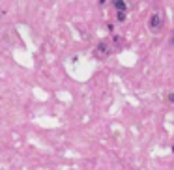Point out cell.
<instances>
[{
  "label": "cell",
  "instance_id": "1",
  "mask_svg": "<svg viewBox=\"0 0 174 170\" xmlns=\"http://www.w3.org/2000/svg\"><path fill=\"white\" fill-rule=\"evenodd\" d=\"M161 26H163V15H161V11H154L148 19V28H150V32L157 34L161 30Z\"/></svg>",
  "mask_w": 174,
  "mask_h": 170
},
{
  "label": "cell",
  "instance_id": "2",
  "mask_svg": "<svg viewBox=\"0 0 174 170\" xmlns=\"http://www.w3.org/2000/svg\"><path fill=\"white\" fill-rule=\"evenodd\" d=\"M112 52V47H111V43L109 41H99L97 45H96V49H94V56L96 58H107L109 54Z\"/></svg>",
  "mask_w": 174,
  "mask_h": 170
},
{
  "label": "cell",
  "instance_id": "3",
  "mask_svg": "<svg viewBox=\"0 0 174 170\" xmlns=\"http://www.w3.org/2000/svg\"><path fill=\"white\" fill-rule=\"evenodd\" d=\"M112 6H114L116 11H126V7H127L126 0H112Z\"/></svg>",
  "mask_w": 174,
  "mask_h": 170
},
{
  "label": "cell",
  "instance_id": "4",
  "mask_svg": "<svg viewBox=\"0 0 174 170\" xmlns=\"http://www.w3.org/2000/svg\"><path fill=\"white\" fill-rule=\"evenodd\" d=\"M118 21H126V11H118Z\"/></svg>",
  "mask_w": 174,
  "mask_h": 170
},
{
  "label": "cell",
  "instance_id": "5",
  "mask_svg": "<svg viewBox=\"0 0 174 170\" xmlns=\"http://www.w3.org/2000/svg\"><path fill=\"white\" fill-rule=\"evenodd\" d=\"M167 101H169V103H174V92H172V94H169V95H167Z\"/></svg>",
  "mask_w": 174,
  "mask_h": 170
},
{
  "label": "cell",
  "instance_id": "6",
  "mask_svg": "<svg viewBox=\"0 0 174 170\" xmlns=\"http://www.w3.org/2000/svg\"><path fill=\"white\" fill-rule=\"evenodd\" d=\"M99 4H105V0H99Z\"/></svg>",
  "mask_w": 174,
  "mask_h": 170
},
{
  "label": "cell",
  "instance_id": "7",
  "mask_svg": "<svg viewBox=\"0 0 174 170\" xmlns=\"http://www.w3.org/2000/svg\"><path fill=\"white\" fill-rule=\"evenodd\" d=\"M172 43H174V37H172Z\"/></svg>",
  "mask_w": 174,
  "mask_h": 170
}]
</instances>
